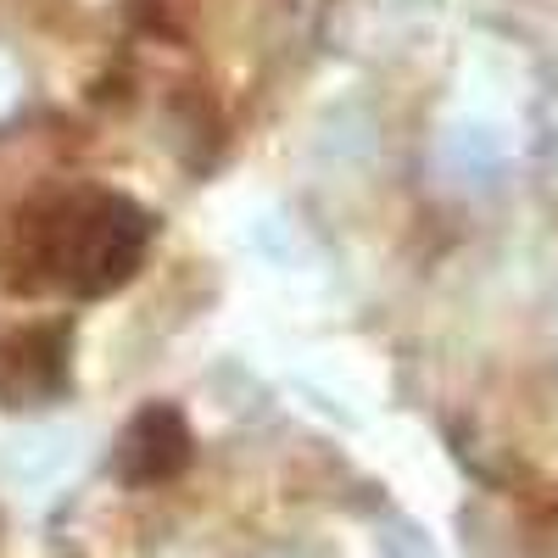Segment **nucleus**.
<instances>
[{
    "label": "nucleus",
    "instance_id": "nucleus-3",
    "mask_svg": "<svg viewBox=\"0 0 558 558\" xmlns=\"http://www.w3.org/2000/svg\"><path fill=\"white\" fill-rule=\"evenodd\" d=\"M191 463V430H184L179 408L151 402L129 418V430L118 436V475L134 486H157L168 475H179Z\"/></svg>",
    "mask_w": 558,
    "mask_h": 558
},
{
    "label": "nucleus",
    "instance_id": "nucleus-2",
    "mask_svg": "<svg viewBox=\"0 0 558 558\" xmlns=\"http://www.w3.org/2000/svg\"><path fill=\"white\" fill-rule=\"evenodd\" d=\"M68 391V324H7L0 330V408L23 413Z\"/></svg>",
    "mask_w": 558,
    "mask_h": 558
},
{
    "label": "nucleus",
    "instance_id": "nucleus-1",
    "mask_svg": "<svg viewBox=\"0 0 558 558\" xmlns=\"http://www.w3.org/2000/svg\"><path fill=\"white\" fill-rule=\"evenodd\" d=\"M151 252V213L89 179L39 184L17 202L0 246V274L23 296H107Z\"/></svg>",
    "mask_w": 558,
    "mask_h": 558
}]
</instances>
